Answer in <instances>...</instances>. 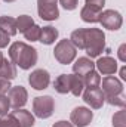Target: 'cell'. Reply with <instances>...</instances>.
I'll use <instances>...</instances> for the list:
<instances>
[{"instance_id":"obj_1","label":"cell","mask_w":126,"mask_h":127,"mask_svg":"<svg viewBox=\"0 0 126 127\" xmlns=\"http://www.w3.org/2000/svg\"><path fill=\"white\" fill-rule=\"evenodd\" d=\"M9 58L21 69H30L31 66L37 64L39 55L33 46L24 41H15L9 47Z\"/></svg>"},{"instance_id":"obj_2","label":"cell","mask_w":126,"mask_h":127,"mask_svg":"<svg viewBox=\"0 0 126 127\" xmlns=\"http://www.w3.org/2000/svg\"><path fill=\"white\" fill-rule=\"evenodd\" d=\"M105 49V34L99 28H85V50L88 56L98 58Z\"/></svg>"},{"instance_id":"obj_3","label":"cell","mask_w":126,"mask_h":127,"mask_svg":"<svg viewBox=\"0 0 126 127\" xmlns=\"http://www.w3.org/2000/svg\"><path fill=\"white\" fill-rule=\"evenodd\" d=\"M76 55H77V49L73 46V43L70 41V38H64L60 40L55 46V50H54V56L55 59L63 65L67 64H71L76 59Z\"/></svg>"},{"instance_id":"obj_4","label":"cell","mask_w":126,"mask_h":127,"mask_svg":"<svg viewBox=\"0 0 126 127\" xmlns=\"http://www.w3.org/2000/svg\"><path fill=\"white\" fill-rule=\"evenodd\" d=\"M33 111L36 117L45 120L49 118L55 111V100L52 96H37L33 100Z\"/></svg>"},{"instance_id":"obj_5","label":"cell","mask_w":126,"mask_h":127,"mask_svg":"<svg viewBox=\"0 0 126 127\" xmlns=\"http://www.w3.org/2000/svg\"><path fill=\"white\" fill-rule=\"evenodd\" d=\"M37 12L43 21H55L60 18L58 0H37Z\"/></svg>"},{"instance_id":"obj_6","label":"cell","mask_w":126,"mask_h":127,"mask_svg":"<svg viewBox=\"0 0 126 127\" xmlns=\"http://www.w3.org/2000/svg\"><path fill=\"white\" fill-rule=\"evenodd\" d=\"M99 22L104 28L110 30V31H117L122 24H123V18L122 15L114 10V9H107V10H102L101 15H99Z\"/></svg>"},{"instance_id":"obj_7","label":"cell","mask_w":126,"mask_h":127,"mask_svg":"<svg viewBox=\"0 0 126 127\" xmlns=\"http://www.w3.org/2000/svg\"><path fill=\"white\" fill-rule=\"evenodd\" d=\"M92 118H94V112L86 106H76L70 114V120L73 126L76 127H86L92 121Z\"/></svg>"},{"instance_id":"obj_8","label":"cell","mask_w":126,"mask_h":127,"mask_svg":"<svg viewBox=\"0 0 126 127\" xmlns=\"http://www.w3.org/2000/svg\"><path fill=\"white\" fill-rule=\"evenodd\" d=\"M102 93H104V99L123 95V83L114 75H107L105 78H102Z\"/></svg>"},{"instance_id":"obj_9","label":"cell","mask_w":126,"mask_h":127,"mask_svg":"<svg viewBox=\"0 0 126 127\" xmlns=\"http://www.w3.org/2000/svg\"><path fill=\"white\" fill-rule=\"evenodd\" d=\"M28 83L36 90H45V89H48V86L51 83V75L43 68L34 69L31 74L28 75Z\"/></svg>"},{"instance_id":"obj_10","label":"cell","mask_w":126,"mask_h":127,"mask_svg":"<svg viewBox=\"0 0 126 127\" xmlns=\"http://www.w3.org/2000/svg\"><path fill=\"white\" fill-rule=\"evenodd\" d=\"M83 100L92 109L102 108V105L105 102L104 93H102V90L99 87H86V90H83Z\"/></svg>"},{"instance_id":"obj_11","label":"cell","mask_w":126,"mask_h":127,"mask_svg":"<svg viewBox=\"0 0 126 127\" xmlns=\"http://www.w3.org/2000/svg\"><path fill=\"white\" fill-rule=\"evenodd\" d=\"M9 93V102H10V106L13 109H19L22 108L25 103H27V99H28V93L25 90V87L22 86H15V87H10V90L7 92Z\"/></svg>"},{"instance_id":"obj_12","label":"cell","mask_w":126,"mask_h":127,"mask_svg":"<svg viewBox=\"0 0 126 127\" xmlns=\"http://www.w3.org/2000/svg\"><path fill=\"white\" fill-rule=\"evenodd\" d=\"M95 66L98 68V72H101L104 75H111V74H114L117 71V62L111 56H102V58H99L95 62Z\"/></svg>"},{"instance_id":"obj_13","label":"cell","mask_w":126,"mask_h":127,"mask_svg":"<svg viewBox=\"0 0 126 127\" xmlns=\"http://www.w3.org/2000/svg\"><path fill=\"white\" fill-rule=\"evenodd\" d=\"M10 114H12V117L15 118L18 127H33L34 126V115H33L30 111L19 108V109L12 111Z\"/></svg>"},{"instance_id":"obj_14","label":"cell","mask_w":126,"mask_h":127,"mask_svg":"<svg viewBox=\"0 0 126 127\" xmlns=\"http://www.w3.org/2000/svg\"><path fill=\"white\" fill-rule=\"evenodd\" d=\"M94 68H95V62H92V59L88 58V56H82V58H79L76 62L73 64V71H74V74H77V75H80V77H85V75H86L88 72H91Z\"/></svg>"},{"instance_id":"obj_15","label":"cell","mask_w":126,"mask_h":127,"mask_svg":"<svg viewBox=\"0 0 126 127\" xmlns=\"http://www.w3.org/2000/svg\"><path fill=\"white\" fill-rule=\"evenodd\" d=\"M102 9L99 7H95V6H89V4H85L80 10V16L85 22H89V24H95V22H99V15H101Z\"/></svg>"},{"instance_id":"obj_16","label":"cell","mask_w":126,"mask_h":127,"mask_svg":"<svg viewBox=\"0 0 126 127\" xmlns=\"http://www.w3.org/2000/svg\"><path fill=\"white\" fill-rule=\"evenodd\" d=\"M58 30L55 28V27H52V25H48V27H43L42 30H40V37H39V41L40 43H43V44H46V46H49V44H54L55 43V40L58 38Z\"/></svg>"},{"instance_id":"obj_17","label":"cell","mask_w":126,"mask_h":127,"mask_svg":"<svg viewBox=\"0 0 126 127\" xmlns=\"http://www.w3.org/2000/svg\"><path fill=\"white\" fill-rule=\"evenodd\" d=\"M70 87H71V74H61L54 81V89L61 95L70 93Z\"/></svg>"},{"instance_id":"obj_18","label":"cell","mask_w":126,"mask_h":127,"mask_svg":"<svg viewBox=\"0 0 126 127\" xmlns=\"http://www.w3.org/2000/svg\"><path fill=\"white\" fill-rule=\"evenodd\" d=\"M0 30L6 32L7 35H15L16 34V19L12 16H0Z\"/></svg>"},{"instance_id":"obj_19","label":"cell","mask_w":126,"mask_h":127,"mask_svg":"<svg viewBox=\"0 0 126 127\" xmlns=\"http://www.w3.org/2000/svg\"><path fill=\"white\" fill-rule=\"evenodd\" d=\"M0 77L1 78H6V80H13L16 77V65L12 62V61H7L4 59L1 66H0Z\"/></svg>"},{"instance_id":"obj_20","label":"cell","mask_w":126,"mask_h":127,"mask_svg":"<svg viewBox=\"0 0 126 127\" xmlns=\"http://www.w3.org/2000/svg\"><path fill=\"white\" fill-rule=\"evenodd\" d=\"M85 90V83L83 78L77 74H71V87H70V93L74 96H80Z\"/></svg>"},{"instance_id":"obj_21","label":"cell","mask_w":126,"mask_h":127,"mask_svg":"<svg viewBox=\"0 0 126 127\" xmlns=\"http://www.w3.org/2000/svg\"><path fill=\"white\" fill-rule=\"evenodd\" d=\"M70 41L76 49H85V28H77L71 32Z\"/></svg>"},{"instance_id":"obj_22","label":"cell","mask_w":126,"mask_h":127,"mask_svg":"<svg viewBox=\"0 0 126 127\" xmlns=\"http://www.w3.org/2000/svg\"><path fill=\"white\" fill-rule=\"evenodd\" d=\"M83 78V83H85V87H99L101 84V77H99V72H96L95 69H92L91 72H88Z\"/></svg>"},{"instance_id":"obj_23","label":"cell","mask_w":126,"mask_h":127,"mask_svg":"<svg viewBox=\"0 0 126 127\" xmlns=\"http://www.w3.org/2000/svg\"><path fill=\"white\" fill-rule=\"evenodd\" d=\"M33 25H34V21H33L31 16H28V15H21V16L16 18V31L24 34Z\"/></svg>"},{"instance_id":"obj_24","label":"cell","mask_w":126,"mask_h":127,"mask_svg":"<svg viewBox=\"0 0 126 127\" xmlns=\"http://www.w3.org/2000/svg\"><path fill=\"white\" fill-rule=\"evenodd\" d=\"M40 30H42V27H39V25H33L30 27L27 31L24 32V37H25V40H30V41H39V37H40Z\"/></svg>"},{"instance_id":"obj_25","label":"cell","mask_w":126,"mask_h":127,"mask_svg":"<svg viewBox=\"0 0 126 127\" xmlns=\"http://www.w3.org/2000/svg\"><path fill=\"white\" fill-rule=\"evenodd\" d=\"M113 127H126V111L123 108L113 115Z\"/></svg>"},{"instance_id":"obj_26","label":"cell","mask_w":126,"mask_h":127,"mask_svg":"<svg viewBox=\"0 0 126 127\" xmlns=\"http://www.w3.org/2000/svg\"><path fill=\"white\" fill-rule=\"evenodd\" d=\"M105 100H107L110 105H113V106H120V108H125V105H126L125 95H117V96H113V97H107Z\"/></svg>"},{"instance_id":"obj_27","label":"cell","mask_w":126,"mask_h":127,"mask_svg":"<svg viewBox=\"0 0 126 127\" xmlns=\"http://www.w3.org/2000/svg\"><path fill=\"white\" fill-rule=\"evenodd\" d=\"M10 109V102L6 95H0V117L6 115L7 111Z\"/></svg>"},{"instance_id":"obj_28","label":"cell","mask_w":126,"mask_h":127,"mask_svg":"<svg viewBox=\"0 0 126 127\" xmlns=\"http://www.w3.org/2000/svg\"><path fill=\"white\" fill-rule=\"evenodd\" d=\"M0 127H18L15 118L12 117V114H6L3 117H0Z\"/></svg>"},{"instance_id":"obj_29","label":"cell","mask_w":126,"mask_h":127,"mask_svg":"<svg viewBox=\"0 0 126 127\" xmlns=\"http://www.w3.org/2000/svg\"><path fill=\"white\" fill-rule=\"evenodd\" d=\"M58 3L65 10H74L77 7V4H79V0H58Z\"/></svg>"},{"instance_id":"obj_30","label":"cell","mask_w":126,"mask_h":127,"mask_svg":"<svg viewBox=\"0 0 126 127\" xmlns=\"http://www.w3.org/2000/svg\"><path fill=\"white\" fill-rule=\"evenodd\" d=\"M10 87H12V86H10V81L0 77V95H6V93L10 90Z\"/></svg>"},{"instance_id":"obj_31","label":"cell","mask_w":126,"mask_h":127,"mask_svg":"<svg viewBox=\"0 0 126 127\" xmlns=\"http://www.w3.org/2000/svg\"><path fill=\"white\" fill-rule=\"evenodd\" d=\"M9 41H10V35H7L6 32H3L0 30V49L6 47L9 44Z\"/></svg>"},{"instance_id":"obj_32","label":"cell","mask_w":126,"mask_h":127,"mask_svg":"<svg viewBox=\"0 0 126 127\" xmlns=\"http://www.w3.org/2000/svg\"><path fill=\"white\" fill-rule=\"evenodd\" d=\"M117 56H119V59L122 61V62H126V44H120V47H119V50H117Z\"/></svg>"},{"instance_id":"obj_33","label":"cell","mask_w":126,"mask_h":127,"mask_svg":"<svg viewBox=\"0 0 126 127\" xmlns=\"http://www.w3.org/2000/svg\"><path fill=\"white\" fill-rule=\"evenodd\" d=\"M104 3H105V0H86V3H85V4H89V6H95V7L102 9Z\"/></svg>"},{"instance_id":"obj_34","label":"cell","mask_w":126,"mask_h":127,"mask_svg":"<svg viewBox=\"0 0 126 127\" xmlns=\"http://www.w3.org/2000/svg\"><path fill=\"white\" fill-rule=\"evenodd\" d=\"M52 127H74L71 123H68V121H64V120H61V121H58V123H55Z\"/></svg>"},{"instance_id":"obj_35","label":"cell","mask_w":126,"mask_h":127,"mask_svg":"<svg viewBox=\"0 0 126 127\" xmlns=\"http://www.w3.org/2000/svg\"><path fill=\"white\" fill-rule=\"evenodd\" d=\"M120 78L122 80H126V66H122L120 68Z\"/></svg>"},{"instance_id":"obj_36","label":"cell","mask_w":126,"mask_h":127,"mask_svg":"<svg viewBox=\"0 0 126 127\" xmlns=\"http://www.w3.org/2000/svg\"><path fill=\"white\" fill-rule=\"evenodd\" d=\"M4 61V58H3V55H1V52H0V66H1V64Z\"/></svg>"},{"instance_id":"obj_37","label":"cell","mask_w":126,"mask_h":127,"mask_svg":"<svg viewBox=\"0 0 126 127\" xmlns=\"http://www.w3.org/2000/svg\"><path fill=\"white\" fill-rule=\"evenodd\" d=\"M3 1H6V3H12V1H15V0H3Z\"/></svg>"}]
</instances>
